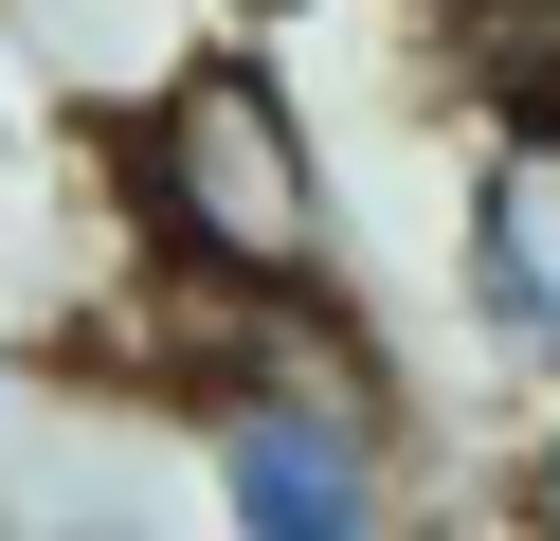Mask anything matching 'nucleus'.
<instances>
[{
  "mask_svg": "<svg viewBox=\"0 0 560 541\" xmlns=\"http://www.w3.org/2000/svg\"><path fill=\"white\" fill-rule=\"evenodd\" d=\"M109 180L145 216V271H199V289H326V163H307V108L254 36L145 91L109 127Z\"/></svg>",
  "mask_w": 560,
  "mask_h": 541,
  "instance_id": "obj_1",
  "label": "nucleus"
},
{
  "mask_svg": "<svg viewBox=\"0 0 560 541\" xmlns=\"http://www.w3.org/2000/svg\"><path fill=\"white\" fill-rule=\"evenodd\" d=\"M452 289H470L488 361H524L560 397V127H488L470 216H452Z\"/></svg>",
  "mask_w": 560,
  "mask_h": 541,
  "instance_id": "obj_2",
  "label": "nucleus"
},
{
  "mask_svg": "<svg viewBox=\"0 0 560 541\" xmlns=\"http://www.w3.org/2000/svg\"><path fill=\"white\" fill-rule=\"evenodd\" d=\"M19 36H37V72H55L73 108L127 127L145 91H182V72L235 36V0H19Z\"/></svg>",
  "mask_w": 560,
  "mask_h": 541,
  "instance_id": "obj_3",
  "label": "nucleus"
},
{
  "mask_svg": "<svg viewBox=\"0 0 560 541\" xmlns=\"http://www.w3.org/2000/svg\"><path fill=\"white\" fill-rule=\"evenodd\" d=\"M452 72L488 91V127H560V0H452Z\"/></svg>",
  "mask_w": 560,
  "mask_h": 541,
  "instance_id": "obj_4",
  "label": "nucleus"
},
{
  "mask_svg": "<svg viewBox=\"0 0 560 541\" xmlns=\"http://www.w3.org/2000/svg\"><path fill=\"white\" fill-rule=\"evenodd\" d=\"M506 541H560V415L506 451Z\"/></svg>",
  "mask_w": 560,
  "mask_h": 541,
  "instance_id": "obj_5",
  "label": "nucleus"
},
{
  "mask_svg": "<svg viewBox=\"0 0 560 541\" xmlns=\"http://www.w3.org/2000/svg\"><path fill=\"white\" fill-rule=\"evenodd\" d=\"M19 541H163V505H127V487H91V505H55V524H19Z\"/></svg>",
  "mask_w": 560,
  "mask_h": 541,
  "instance_id": "obj_6",
  "label": "nucleus"
},
{
  "mask_svg": "<svg viewBox=\"0 0 560 541\" xmlns=\"http://www.w3.org/2000/svg\"><path fill=\"white\" fill-rule=\"evenodd\" d=\"M0 541H19V505H0Z\"/></svg>",
  "mask_w": 560,
  "mask_h": 541,
  "instance_id": "obj_7",
  "label": "nucleus"
}]
</instances>
